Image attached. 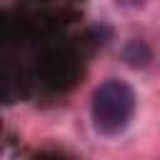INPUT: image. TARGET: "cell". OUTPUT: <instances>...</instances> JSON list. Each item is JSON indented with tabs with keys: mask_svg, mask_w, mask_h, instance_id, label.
<instances>
[{
	"mask_svg": "<svg viewBox=\"0 0 160 160\" xmlns=\"http://www.w3.org/2000/svg\"><path fill=\"white\" fill-rule=\"evenodd\" d=\"M120 8H128V10H140V8H145V2L148 0H115Z\"/></svg>",
	"mask_w": 160,
	"mask_h": 160,
	"instance_id": "cell-3",
	"label": "cell"
},
{
	"mask_svg": "<svg viewBox=\"0 0 160 160\" xmlns=\"http://www.w3.org/2000/svg\"><path fill=\"white\" fill-rule=\"evenodd\" d=\"M135 105H138L135 90L125 80H105L92 92V102H90L92 128L105 138H115L125 132L135 115Z\"/></svg>",
	"mask_w": 160,
	"mask_h": 160,
	"instance_id": "cell-1",
	"label": "cell"
},
{
	"mask_svg": "<svg viewBox=\"0 0 160 160\" xmlns=\"http://www.w3.org/2000/svg\"><path fill=\"white\" fill-rule=\"evenodd\" d=\"M125 60H128L130 65H135V68L148 65V60H150V50H148V45L140 42V40L130 42V45L125 48Z\"/></svg>",
	"mask_w": 160,
	"mask_h": 160,
	"instance_id": "cell-2",
	"label": "cell"
}]
</instances>
